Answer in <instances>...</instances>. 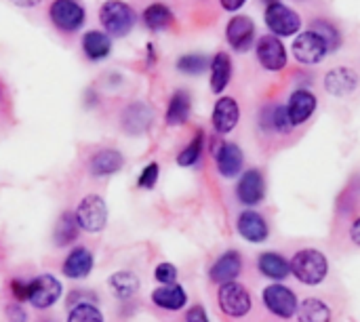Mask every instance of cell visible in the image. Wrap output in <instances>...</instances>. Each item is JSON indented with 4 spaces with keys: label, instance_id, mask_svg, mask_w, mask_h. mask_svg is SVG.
Listing matches in <instances>:
<instances>
[{
    "label": "cell",
    "instance_id": "1",
    "mask_svg": "<svg viewBox=\"0 0 360 322\" xmlns=\"http://www.w3.org/2000/svg\"><path fill=\"white\" fill-rule=\"evenodd\" d=\"M289 266H291V274H295V278L306 287H319L329 274V262L325 253L316 249L297 251L289 262Z\"/></svg>",
    "mask_w": 360,
    "mask_h": 322
},
{
    "label": "cell",
    "instance_id": "2",
    "mask_svg": "<svg viewBox=\"0 0 360 322\" xmlns=\"http://www.w3.org/2000/svg\"><path fill=\"white\" fill-rule=\"evenodd\" d=\"M99 21L108 36L124 38L137 23V15L124 0H108L99 8Z\"/></svg>",
    "mask_w": 360,
    "mask_h": 322
},
{
    "label": "cell",
    "instance_id": "3",
    "mask_svg": "<svg viewBox=\"0 0 360 322\" xmlns=\"http://www.w3.org/2000/svg\"><path fill=\"white\" fill-rule=\"evenodd\" d=\"M74 215H76V221H78V226H80V232L99 234V232L105 230V226H108V215H110V213H108L105 200H103L99 194H89V196H84V198L78 202Z\"/></svg>",
    "mask_w": 360,
    "mask_h": 322
},
{
    "label": "cell",
    "instance_id": "4",
    "mask_svg": "<svg viewBox=\"0 0 360 322\" xmlns=\"http://www.w3.org/2000/svg\"><path fill=\"white\" fill-rule=\"evenodd\" d=\"M264 21L272 36L276 38H287V36H297L302 30V17L297 11L287 6L285 2H272L266 6Z\"/></svg>",
    "mask_w": 360,
    "mask_h": 322
},
{
    "label": "cell",
    "instance_id": "5",
    "mask_svg": "<svg viewBox=\"0 0 360 322\" xmlns=\"http://www.w3.org/2000/svg\"><path fill=\"white\" fill-rule=\"evenodd\" d=\"M217 304H219L221 312L226 316H230V318H245L253 308V300H251L249 289L245 285L236 283V281L219 287Z\"/></svg>",
    "mask_w": 360,
    "mask_h": 322
},
{
    "label": "cell",
    "instance_id": "6",
    "mask_svg": "<svg viewBox=\"0 0 360 322\" xmlns=\"http://www.w3.org/2000/svg\"><path fill=\"white\" fill-rule=\"evenodd\" d=\"M63 287L53 274H40L27 283V304L36 310H49L61 300Z\"/></svg>",
    "mask_w": 360,
    "mask_h": 322
},
{
    "label": "cell",
    "instance_id": "7",
    "mask_svg": "<svg viewBox=\"0 0 360 322\" xmlns=\"http://www.w3.org/2000/svg\"><path fill=\"white\" fill-rule=\"evenodd\" d=\"M49 17L61 32H76L84 25L86 11L78 0H53L49 8Z\"/></svg>",
    "mask_w": 360,
    "mask_h": 322
},
{
    "label": "cell",
    "instance_id": "8",
    "mask_svg": "<svg viewBox=\"0 0 360 322\" xmlns=\"http://www.w3.org/2000/svg\"><path fill=\"white\" fill-rule=\"evenodd\" d=\"M291 51H293V57L304 65H319L329 55L327 44L312 30L300 32L291 44Z\"/></svg>",
    "mask_w": 360,
    "mask_h": 322
},
{
    "label": "cell",
    "instance_id": "9",
    "mask_svg": "<svg viewBox=\"0 0 360 322\" xmlns=\"http://www.w3.org/2000/svg\"><path fill=\"white\" fill-rule=\"evenodd\" d=\"M264 306L274 316L287 321V318H293L295 316L300 304H297V295L289 287H285L281 283H274V285H268L264 289Z\"/></svg>",
    "mask_w": 360,
    "mask_h": 322
},
{
    "label": "cell",
    "instance_id": "10",
    "mask_svg": "<svg viewBox=\"0 0 360 322\" xmlns=\"http://www.w3.org/2000/svg\"><path fill=\"white\" fill-rule=\"evenodd\" d=\"M255 55H257V61L262 63V67L268 72H281V70H285V65L289 61L283 40L272 34H266L255 42Z\"/></svg>",
    "mask_w": 360,
    "mask_h": 322
},
{
    "label": "cell",
    "instance_id": "11",
    "mask_svg": "<svg viewBox=\"0 0 360 322\" xmlns=\"http://www.w3.org/2000/svg\"><path fill=\"white\" fill-rule=\"evenodd\" d=\"M226 40L236 53H245L255 42V23L247 15H234L226 25Z\"/></svg>",
    "mask_w": 360,
    "mask_h": 322
},
{
    "label": "cell",
    "instance_id": "12",
    "mask_svg": "<svg viewBox=\"0 0 360 322\" xmlns=\"http://www.w3.org/2000/svg\"><path fill=\"white\" fill-rule=\"evenodd\" d=\"M95 268V257L86 247H74L61 262V274L68 281H84Z\"/></svg>",
    "mask_w": 360,
    "mask_h": 322
},
{
    "label": "cell",
    "instance_id": "13",
    "mask_svg": "<svg viewBox=\"0 0 360 322\" xmlns=\"http://www.w3.org/2000/svg\"><path fill=\"white\" fill-rule=\"evenodd\" d=\"M316 105H319V99L312 91L308 89H295L287 101V116L291 120L293 127H300L304 122H308L312 118V114L316 112Z\"/></svg>",
    "mask_w": 360,
    "mask_h": 322
},
{
    "label": "cell",
    "instance_id": "14",
    "mask_svg": "<svg viewBox=\"0 0 360 322\" xmlns=\"http://www.w3.org/2000/svg\"><path fill=\"white\" fill-rule=\"evenodd\" d=\"M264 196H266V181L262 171L257 169L245 171L236 183V198L247 207H255L264 200Z\"/></svg>",
    "mask_w": 360,
    "mask_h": 322
},
{
    "label": "cell",
    "instance_id": "15",
    "mask_svg": "<svg viewBox=\"0 0 360 322\" xmlns=\"http://www.w3.org/2000/svg\"><path fill=\"white\" fill-rule=\"evenodd\" d=\"M240 272H243V257L238 251L232 249L215 259V264L209 270V278H211V283L221 287V285L234 283L240 276Z\"/></svg>",
    "mask_w": 360,
    "mask_h": 322
},
{
    "label": "cell",
    "instance_id": "16",
    "mask_svg": "<svg viewBox=\"0 0 360 322\" xmlns=\"http://www.w3.org/2000/svg\"><path fill=\"white\" fill-rule=\"evenodd\" d=\"M240 120V108L236 103L234 97H219L213 105V114H211V122L213 129L219 135H228L234 131V127Z\"/></svg>",
    "mask_w": 360,
    "mask_h": 322
},
{
    "label": "cell",
    "instance_id": "17",
    "mask_svg": "<svg viewBox=\"0 0 360 322\" xmlns=\"http://www.w3.org/2000/svg\"><path fill=\"white\" fill-rule=\"evenodd\" d=\"M215 162H217V171L221 177L232 179L236 175H240L243 167H245V154L236 143H219L217 152H215Z\"/></svg>",
    "mask_w": 360,
    "mask_h": 322
},
{
    "label": "cell",
    "instance_id": "18",
    "mask_svg": "<svg viewBox=\"0 0 360 322\" xmlns=\"http://www.w3.org/2000/svg\"><path fill=\"white\" fill-rule=\"evenodd\" d=\"M236 230L247 243H253V245H259V243L268 240V236H270L268 221L257 211H243L238 215Z\"/></svg>",
    "mask_w": 360,
    "mask_h": 322
},
{
    "label": "cell",
    "instance_id": "19",
    "mask_svg": "<svg viewBox=\"0 0 360 322\" xmlns=\"http://www.w3.org/2000/svg\"><path fill=\"white\" fill-rule=\"evenodd\" d=\"M152 304L160 310H167V312H179L186 308L188 304V293L181 285H160L152 291L150 295Z\"/></svg>",
    "mask_w": 360,
    "mask_h": 322
},
{
    "label": "cell",
    "instance_id": "20",
    "mask_svg": "<svg viewBox=\"0 0 360 322\" xmlns=\"http://www.w3.org/2000/svg\"><path fill=\"white\" fill-rule=\"evenodd\" d=\"M124 165V156L118 150L112 148H103L97 150L91 158H89V173L93 177H110L114 173H118Z\"/></svg>",
    "mask_w": 360,
    "mask_h": 322
},
{
    "label": "cell",
    "instance_id": "21",
    "mask_svg": "<svg viewBox=\"0 0 360 322\" xmlns=\"http://www.w3.org/2000/svg\"><path fill=\"white\" fill-rule=\"evenodd\" d=\"M359 86V74L352 67H333L325 76V91L333 97H346Z\"/></svg>",
    "mask_w": 360,
    "mask_h": 322
},
{
    "label": "cell",
    "instance_id": "22",
    "mask_svg": "<svg viewBox=\"0 0 360 322\" xmlns=\"http://www.w3.org/2000/svg\"><path fill=\"white\" fill-rule=\"evenodd\" d=\"M154 120V114L152 110L137 101V103H131L124 112H122V129L129 133V135H139V133H146L150 129V122Z\"/></svg>",
    "mask_w": 360,
    "mask_h": 322
},
{
    "label": "cell",
    "instance_id": "23",
    "mask_svg": "<svg viewBox=\"0 0 360 322\" xmlns=\"http://www.w3.org/2000/svg\"><path fill=\"white\" fill-rule=\"evenodd\" d=\"M108 287L112 291V295L120 302H129L133 300L139 289H141V283H139V276L129 272V270H120V272H114L110 278H108Z\"/></svg>",
    "mask_w": 360,
    "mask_h": 322
},
{
    "label": "cell",
    "instance_id": "24",
    "mask_svg": "<svg viewBox=\"0 0 360 322\" xmlns=\"http://www.w3.org/2000/svg\"><path fill=\"white\" fill-rule=\"evenodd\" d=\"M209 70H211V80H209L211 91L215 95H221L228 89L230 78H232V59H230V55L226 51L215 53V57L211 59Z\"/></svg>",
    "mask_w": 360,
    "mask_h": 322
},
{
    "label": "cell",
    "instance_id": "25",
    "mask_svg": "<svg viewBox=\"0 0 360 322\" xmlns=\"http://www.w3.org/2000/svg\"><path fill=\"white\" fill-rule=\"evenodd\" d=\"M259 127L268 133H289L293 129L287 116V108L281 103H272L259 112Z\"/></svg>",
    "mask_w": 360,
    "mask_h": 322
},
{
    "label": "cell",
    "instance_id": "26",
    "mask_svg": "<svg viewBox=\"0 0 360 322\" xmlns=\"http://www.w3.org/2000/svg\"><path fill=\"white\" fill-rule=\"evenodd\" d=\"M110 51H112V40L105 32L91 30L82 36V53L86 55L89 61H101L110 55Z\"/></svg>",
    "mask_w": 360,
    "mask_h": 322
},
{
    "label": "cell",
    "instance_id": "27",
    "mask_svg": "<svg viewBox=\"0 0 360 322\" xmlns=\"http://www.w3.org/2000/svg\"><path fill=\"white\" fill-rule=\"evenodd\" d=\"M192 114V99H190V93L188 91H175L169 105H167V114H165V120L169 127H179L184 122H188Z\"/></svg>",
    "mask_w": 360,
    "mask_h": 322
},
{
    "label": "cell",
    "instance_id": "28",
    "mask_svg": "<svg viewBox=\"0 0 360 322\" xmlns=\"http://www.w3.org/2000/svg\"><path fill=\"white\" fill-rule=\"evenodd\" d=\"M78 236H80V226L76 221V215L72 211H63L59 215V219L55 224V232H53L55 247L65 249V247L74 245Z\"/></svg>",
    "mask_w": 360,
    "mask_h": 322
},
{
    "label": "cell",
    "instance_id": "29",
    "mask_svg": "<svg viewBox=\"0 0 360 322\" xmlns=\"http://www.w3.org/2000/svg\"><path fill=\"white\" fill-rule=\"evenodd\" d=\"M257 270H259L266 278L276 281V283L285 281V278L291 274L289 262H287L283 255L270 253V251H268V253H262V255L257 257Z\"/></svg>",
    "mask_w": 360,
    "mask_h": 322
},
{
    "label": "cell",
    "instance_id": "30",
    "mask_svg": "<svg viewBox=\"0 0 360 322\" xmlns=\"http://www.w3.org/2000/svg\"><path fill=\"white\" fill-rule=\"evenodd\" d=\"M297 322H331V308L316 300V297H308L297 306Z\"/></svg>",
    "mask_w": 360,
    "mask_h": 322
},
{
    "label": "cell",
    "instance_id": "31",
    "mask_svg": "<svg viewBox=\"0 0 360 322\" xmlns=\"http://www.w3.org/2000/svg\"><path fill=\"white\" fill-rule=\"evenodd\" d=\"M173 21H175L173 11L162 2H154L150 6H146V11H143V23L152 32H162V30L171 27Z\"/></svg>",
    "mask_w": 360,
    "mask_h": 322
},
{
    "label": "cell",
    "instance_id": "32",
    "mask_svg": "<svg viewBox=\"0 0 360 322\" xmlns=\"http://www.w3.org/2000/svg\"><path fill=\"white\" fill-rule=\"evenodd\" d=\"M310 30L316 34V36H321V40L327 44V49H329V53H333V51H338L340 46H342V32L338 30V25L335 23H331L329 19H312L310 21Z\"/></svg>",
    "mask_w": 360,
    "mask_h": 322
},
{
    "label": "cell",
    "instance_id": "33",
    "mask_svg": "<svg viewBox=\"0 0 360 322\" xmlns=\"http://www.w3.org/2000/svg\"><path fill=\"white\" fill-rule=\"evenodd\" d=\"M202 148H205V133L198 131V133L192 137V141L177 154V165L184 167V169L194 167V165L200 160V156H202Z\"/></svg>",
    "mask_w": 360,
    "mask_h": 322
},
{
    "label": "cell",
    "instance_id": "34",
    "mask_svg": "<svg viewBox=\"0 0 360 322\" xmlns=\"http://www.w3.org/2000/svg\"><path fill=\"white\" fill-rule=\"evenodd\" d=\"M211 67V59L200 55V53H190V55H181L177 59V70L181 74L188 76H200L202 72H207Z\"/></svg>",
    "mask_w": 360,
    "mask_h": 322
},
{
    "label": "cell",
    "instance_id": "35",
    "mask_svg": "<svg viewBox=\"0 0 360 322\" xmlns=\"http://www.w3.org/2000/svg\"><path fill=\"white\" fill-rule=\"evenodd\" d=\"M68 322H105L103 312L97 308V304H78L70 308Z\"/></svg>",
    "mask_w": 360,
    "mask_h": 322
},
{
    "label": "cell",
    "instance_id": "36",
    "mask_svg": "<svg viewBox=\"0 0 360 322\" xmlns=\"http://www.w3.org/2000/svg\"><path fill=\"white\" fill-rule=\"evenodd\" d=\"M158 177H160V167L158 162H150L143 167V171L139 173L137 177V188L139 190H154L156 183H158Z\"/></svg>",
    "mask_w": 360,
    "mask_h": 322
},
{
    "label": "cell",
    "instance_id": "37",
    "mask_svg": "<svg viewBox=\"0 0 360 322\" xmlns=\"http://www.w3.org/2000/svg\"><path fill=\"white\" fill-rule=\"evenodd\" d=\"M177 274H179L177 268L173 264H169V262L158 264L156 270H154V278H156L158 285H175L177 283Z\"/></svg>",
    "mask_w": 360,
    "mask_h": 322
},
{
    "label": "cell",
    "instance_id": "38",
    "mask_svg": "<svg viewBox=\"0 0 360 322\" xmlns=\"http://www.w3.org/2000/svg\"><path fill=\"white\" fill-rule=\"evenodd\" d=\"M97 302V295L93 291H82V289H74L68 293V306L74 308L78 304H95Z\"/></svg>",
    "mask_w": 360,
    "mask_h": 322
},
{
    "label": "cell",
    "instance_id": "39",
    "mask_svg": "<svg viewBox=\"0 0 360 322\" xmlns=\"http://www.w3.org/2000/svg\"><path fill=\"white\" fill-rule=\"evenodd\" d=\"M11 293H13V300H15L17 304L27 302V283L13 278V281H11Z\"/></svg>",
    "mask_w": 360,
    "mask_h": 322
},
{
    "label": "cell",
    "instance_id": "40",
    "mask_svg": "<svg viewBox=\"0 0 360 322\" xmlns=\"http://www.w3.org/2000/svg\"><path fill=\"white\" fill-rule=\"evenodd\" d=\"M186 322H211L209 321V314L202 306H192L188 308L186 312Z\"/></svg>",
    "mask_w": 360,
    "mask_h": 322
},
{
    "label": "cell",
    "instance_id": "41",
    "mask_svg": "<svg viewBox=\"0 0 360 322\" xmlns=\"http://www.w3.org/2000/svg\"><path fill=\"white\" fill-rule=\"evenodd\" d=\"M6 316H8V321L11 322H25L27 321V316H25V310L21 308V304H11L8 308H6Z\"/></svg>",
    "mask_w": 360,
    "mask_h": 322
},
{
    "label": "cell",
    "instance_id": "42",
    "mask_svg": "<svg viewBox=\"0 0 360 322\" xmlns=\"http://www.w3.org/2000/svg\"><path fill=\"white\" fill-rule=\"evenodd\" d=\"M219 4H221L228 13H236V11H240V8L247 4V0H219Z\"/></svg>",
    "mask_w": 360,
    "mask_h": 322
},
{
    "label": "cell",
    "instance_id": "43",
    "mask_svg": "<svg viewBox=\"0 0 360 322\" xmlns=\"http://www.w3.org/2000/svg\"><path fill=\"white\" fill-rule=\"evenodd\" d=\"M350 238L356 247H360V217L350 226Z\"/></svg>",
    "mask_w": 360,
    "mask_h": 322
},
{
    "label": "cell",
    "instance_id": "44",
    "mask_svg": "<svg viewBox=\"0 0 360 322\" xmlns=\"http://www.w3.org/2000/svg\"><path fill=\"white\" fill-rule=\"evenodd\" d=\"M8 2H13L15 6H23V8H32V6H38L42 0H8Z\"/></svg>",
    "mask_w": 360,
    "mask_h": 322
},
{
    "label": "cell",
    "instance_id": "45",
    "mask_svg": "<svg viewBox=\"0 0 360 322\" xmlns=\"http://www.w3.org/2000/svg\"><path fill=\"white\" fill-rule=\"evenodd\" d=\"M264 2H268V4H272V2H281V0H264Z\"/></svg>",
    "mask_w": 360,
    "mask_h": 322
}]
</instances>
